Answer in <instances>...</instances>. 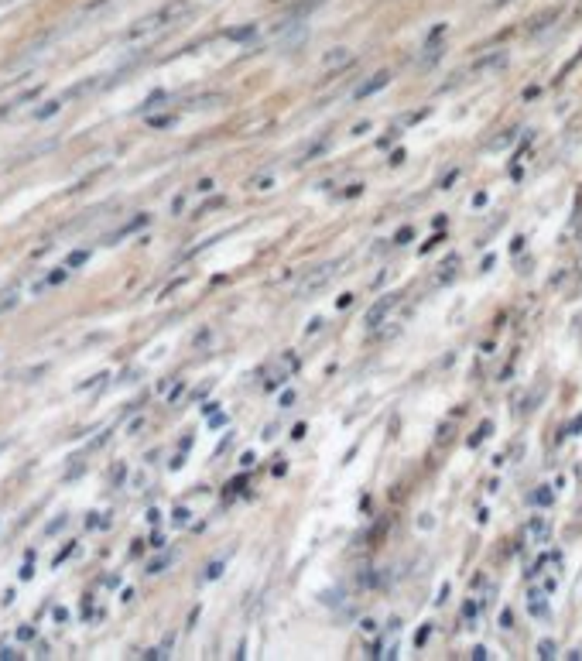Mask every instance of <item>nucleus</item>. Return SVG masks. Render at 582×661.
<instances>
[{"label":"nucleus","mask_w":582,"mask_h":661,"mask_svg":"<svg viewBox=\"0 0 582 661\" xmlns=\"http://www.w3.org/2000/svg\"><path fill=\"white\" fill-rule=\"evenodd\" d=\"M470 658H473V661H483V658H490V655H486V648H483V644H477V648L470 651Z\"/></svg>","instance_id":"33"},{"label":"nucleus","mask_w":582,"mask_h":661,"mask_svg":"<svg viewBox=\"0 0 582 661\" xmlns=\"http://www.w3.org/2000/svg\"><path fill=\"white\" fill-rule=\"evenodd\" d=\"M322 326H325L322 319H312V322H309V329H305V340H312V336H318V333H322Z\"/></svg>","instance_id":"29"},{"label":"nucleus","mask_w":582,"mask_h":661,"mask_svg":"<svg viewBox=\"0 0 582 661\" xmlns=\"http://www.w3.org/2000/svg\"><path fill=\"white\" fill-rule=\"evenodd\" d=\"M514 624V617H510V610H503L500 613V627H510Z\"/></svg>","instance_id":"42"},{"label":"nucleus","mask_w":582,"mask_h":661,"mask_svg":"<svg viewBox=\"0 0 582 661\" xmlns=\"http://www.w3.org/2000/svg\"><path fill=\"white\" fill-rule=\"evenodd\" d=\"M346 62H353V52H349V49H332V52L322 58L325 69H343Z\"/></svg>","instance_id":"10"},{"label":"nucleus","mask_w":582,"mask_h":661,"mask_svg":"<svg viewBox=\"0 0 582 661\" xmlns=\"http://www.w3.org/2000/svg\"><path fill=\"white\" fill-rule=\"evenodd\" d=\"M271 186H274V179H271V175H264V179H257V182H254V188H261V192H267Z\"/></svg>","instance_id":"36"},{"label":"nucleus","mask_w":582,"mask_h":661,"mask_svg":"<svg viewBox=\"0 0 582 661\" xmlns=\"http://www.w3.org/2000/svg\"><path fill=\"white\" fill-rule=\"evenodd\" d=\"M148 223H151V216H148V212H137V216H134L131 223H124V226H120L117 233H110V237H106V243H117V240L131 237V233H137V230H144Z\"/></svg>","instance_id":"7"},{"label":"nucleus","mask_w":582,"mask_h":661,"mask_svg":"<svg viewBox=\"0 0 582 661\" xmlns=\"http://www.w3.org/2000/svg\"><path fill=\"white\" fill-rule=\"evenodd\" d=\"M442 52H446V49H442L439 41H425V52H422V58H418L415 65H418V69H428L432 62H439V58H442Z\"/></svg>","instance_id":"9"},{"label":"nucleus","mask_w":582,"mask_h":661,"mask_svg":"<svg viewBox=\"0 0 582 661\" xmlns=\"http://www.w3.org/2000/svg\"><path fill=\"white\" fill-rule=\"evenodd\" d=\"M394 141H397V131H391V134H387V137H380V141H377V144H380V148H391V144H394Z\"/></svg>","instance_id":"38"},{"label":"nucleus","mask_w":582,"mask_h":661,"mask_svg":"<svg viewBox=\"0 0 582 661\" xmlns=\"http://www.w3.org/2000/svg\"><path fill=\"white\" fill-rule=\"evenodd\" d=\"M514 137H517L514 131H510V134H503V137H497V141H490V148H493V151H503V148H507V144H510Z\"/></svg>","instance_id":"27"},{"label":"nucleus","mask_w":582,"mask_h":661,"mask_svg":"<svg viewBox=\"0 0 582 661\" xmlns=\"http://www.w3.org/2000/svg\"><path fill=\"white\" fill-rule=\"evenodd\" d=\"M397 302H401V295H394V291H391V295H384L380 302H373L370 312L363 316V326H367V329H377V326H380V322H384V319L397 309Z\"/></svg>","instance_id":"3"},{"label":"nucleus","mask_w":582,"mask_h":661,"mask_svg":"<svg viewBox=\"0 0 582 661\" xmlns=\"http://www.w3.org/2000/svg\"><path fill=\"white\" fill-rule=\"evenodd\" d=\"M490 428H493L490 422H483V425H479V428H477V435H470V449H477L479 442H483V439L490 435Z\"/></svg>","instance_id":"21"},{"label":"nucleus","mask_w":582,"mask_h":661,"mask_svg":"<svg viewBox=\"0 0 582 661\" xmlns=\"http://www.w3.org/2000/svg\"><path fill=\"white\" fill-rule=\"evenodd\" d=\"M254 34H257V25H240V27L223 31V38H226V41H250Z\"/></svg>","instance_id":"11"},{"label":"nucleus","mask_w":582,"mask_h":661,"mask_svg":"<svg viewBox=\"0 0 582 661\" xmlns=\"http://www.w3.org/2000/svg\"><path fill=\"white\" fill-rule=\"evenodd\" d=\"M415 237V230L411 226H404V230H397V237H394V247H401V243H408V240Z\"/></svg>","instance_id":"30"},{"label":"nucleus","mask_w":582,"mask_h":661,"mask_svg":"<svg viewBox=\"0 0 582 661\" xmlns=\"http://www.w3.org/2000/svg\"><path fill=\"white\" fill-rule=\"evenodd\" d=\"M226 103V93H202V96H192L188 100V110H212V106Z\"/></svg>","instance_id":"8"},{"label":"nucleus","mask_w":582,"mask_h":661,"mask_svg":"<svg viewBox=\"0 0 582 661\" xmlns=\"http://www.w3.org/2000/svg\"><path fill=\"white\" fill-rule=\"evenodd\" d=\"M541 397H545V387H534V391L524 397V404H521V408H524V411H534V404H538Z\"/></svg>","instance_id":"23"},{"label":"nucleus","mask_w":582,"mask_h":661,"mask_svg":"<svg viewBox=\"0 0 582 661\" xmlns=\"http://www.w3.org/2000/svg\"><path fill=\"white\" fill-rule=\"evenodd\" d=\"M182 391H186V384H182V380H179V384H175V387H172V391H168V404H175V401H179V397H182Z\"/></svg>","instance_id":"32"},{"label":"nucleus","mask_w":582,"mask_h":661,"mask_svg":"<svg viewBox=\"0 0 582 661\" xmlns=\"http://www.w3.org/2000/svg\"><path fill=\"white\" fill-rule=\"evenodd\" d=\"M387 82H391V72H373L370 79H367V82H360V86L353 89V96H356V100H367V96H373L377 89H384Z\"/></svg>","instance_id":"5"},{"label":"nucleus","mask_w":582,"mask_h":661,"mask_svg":"<svg viewBox=\"0 0 582 661\" xmlns=\"http://www.w3.org/2000/svg\"><path fill=\"white\" fill-rule=\"evenodd\" d=\"M110 476H113V483H120V480H124V466H113V473Z\"/></svg>","instance_id":"46"},{"label":"nucleus","mask_w":582,"mask_h":661,"mask_svg":"<svg viewBox=\"0 0 582 661\" xmlns=\"http://www.w3.org/2000/svg\"><path fill=\"white\" fill-rule=\"evenodd\" d=\"M579 243H582V226H579Z\"/></svg>","instance_id":"47"},{"label":"nucleus","mask_w":582,"mask_h":661,"mask_svg":"<svg viewBox=\"0 0 582 661\" xmlns=\"http://www.w3.org/2000/svg\"><path fill=\"white\" fill-rule=\"evenodd\" d=\"M503 65H507V52L479 55L477 62L470 65V76H479V72H490V69H503Z\"/></svg>","instance_id":"4"},{"label":"nucleus","mask_w":582,"mask_h":661,"mask_svg":"<svg viewBox=\"0 0 582 661\" xmlns=\"http://www.w3.org/2000/svg\"><path fill=\"white\" fill-rule=\"evenodd\" d=\"M524 531H528L531 541H548V538H552V518H541V514H534Z\"/></svg>","instance_id":"6"},{"label":"nucleus","mask_w":582,"mask_h":661,"mask_svg":"<svg viewBox=\"0 0 582 661\" xmlns=\"http://www.w3.org/2000/svg\"><path fill=\"white\" fill-rule=\"evenodd\" d=\"M531 613H534V617H548V603H545V589H531Z\"/></svg>","instance_id":"12"},{"label":"nucleus","mask_w":582,"mask_h":661,"mask_svg":"<svg viewBox=\"0 0 582 661\" xmlns=\"http://www.w3.org/2000/svg\"><path fill=\"white\" fill-rule=\"evenodd\" d=\"M343 195H346V199H356V195H363V182H353V186H346Z\"/></svg>","instance_id":"31"},{"label":"nucleus","mask_w":582,"mask_h":661,"mask_svg":"<svg viewBox=\"0 0 582 661\" xmlns=\"http://www.w3.org/2000/svg\"><path fill=\"white\" fill-rule=\"evenodd\" d=\"M305 432H309L305 425H295V432H291V439H305Z\"/></svg>","instance_id":"43"},{"label":"nucleus","mask_w":582,"mask_h":661,"mask_svg":"<svg viewBox=\"0 0 582 661\" xmlns=\"http://www.w3.org/2000/svg\"><path fill=\"white\" fill-rule=\"evenodd\" d=\"M58 110H62V103H58V100H52V103H45V106H38V110H34V120H45V117H55Z\"/></svg>","instance_id":"19"},{"label":"nucleus","mask_w":582,"mask_h":661,"mask_svg":"<svg viewBox=\"0 0 582 661\" xmlns=\"http://www.w3.org/2000/svg\"><path fill=\"white\" fill-rule=\"evenodd\" d=\"M186 14H192V4H188V0H172V4L158 7L155 14H148V18H141L137 25L127 27L124 41H141V38H148V34H158L164 27H172L175 21H182Z\"/></svg>","instance_id":"1"},{"label":"nucleus","mask_w":582,"mask_h":661,"mask_svg":"<svg viewBox=\"0 0 582 661\" xmlns=\"http://www.w3.org/2000/svg\"><path fill=\"white\" fill-rule=\"evenodd\" d=\"M86 261H89V250H76V254H69V261H65V267H72V271H76V267H82Z\"/></svg>","instance_id":"22"},{"label":"nucleus","mask_w":582,"mask_h":661,"mask_svg":"<svg viewBox=\"0 0 582 661\" xmlns=\"http://www.w3.org/2000/svg\"><path fill=\"white\" fill-rule=\"evenodd\" d=\"M360 631H363V634H373V631H377V624H373L370 617H363V620H360Z\"/></svg>","instance_id":"35"},{"label":"nucleus","mask_w":582,"mask_h":661,"mask_svg":"<svg viewBox=\"0 0 582 661\" xmlns=\"http://www.w3.org/2000/svg\"><path fill=\"white\" fill-rule=\"evenodd\" d=\"M455 267H459V254H449V257H446V264L439 267V281H449L452 274H455Z\"/></svg>","instance_id":"13"},{"label":"nucleus","mask_w":582,"mask_h":661,"mask_svg":"<svg viewBox=\"0 0 582 661\" xmlns=\"http://www.w3.org/2000/svg\"><path fill=\"white\" fill-rule=\"evenodd\" d=\"M336 274H340V261H329V264H318V267H312V271H305V278H302V285H298V298L318 295Z\"/></svg>","instance_id":"2"},{"label":"nucleus","mask_w":582,"mask_h":661,"mask_svg":"<svg viewBox=\"0 0 582 661\" xmlns=\"http://www.w3.org/2000/svg\"><path fill=\"white\" fill-rule=\"evenodd\" d=\"M172 558H175V556H161V558H155V562L148 565V576H158V572H164V569L172 565Z\"/></svg>","instance_id":"20"},{"label":"nucleus","mask_w":582,"mask_h":661,"mask_svg":"<svg viewBox=\"0 0 582 661\" xmlns=\"http://www.w3.org/2000/svg\"><path fill=\"white\" fill-rule=\"evenodd\" d=\"M223 569H226V562H223V558H216V562H209V565H206V572H202V582L219 579V576H223Z\"/></svg>","instance_id":"15"},{"label":"nucleus","mask_w":582,"mask_h":661,"mask_svg":"<svg viewBox=\"0 0 582 661\" xmlns=\"http://www.w3.org/2000/svg\"><path fill=\"white\" fill-rule=\"evenodd\" d=\"M442 34H446V25H435L432 27V34H428V41H439Z\"/></svg>","instance_id":"37"},{"label":"nucleus","mask_w":582,"mask_h":661,"mask_svg":"<svg viewBox=\"0 0 582 661\" xmlns=\"http://www.w3.org/2000/svg\"><path fill=\"white\" fill-rule=\"evenodd\" d=\"M18 637H21V641H31V637H34V631H31V627H21V631H18Z\"/></svg>","instance_id":"45"},{"label":"nucleus","mask_w":582,"mask_h":661,"mask_svg":"<svg viewBox=\"0 0 582 661\" xmlns=\"http://www.w3.org/2000/svg\"><path fill=\"white\" fill-rule=\"evenodd\" d=\"M148 124H151V127H158V131H161V127H175V117H151Z\"/></svg>","instance_id":"28"},{"label":"nucleus","mask_w":582,"mask_h":661,"mask_svg":"<svg viewBox=\"0 0 582 661\" xmlns=\"http://www.w3.org/2000/svg\"><path fill=\"white\" fill-rule=\"evenodd\" d=\"M69 271H72V267H55V271L45 278V281H41V285H38V288H45V285H62V281L69 278Z\"/></svg>","instance_id":"18"},{"label":"nucleus","mask_w":582,"mask_h":661,"mask_svg":"<svg viewBox=\"0 0 582 661\" xmlns=\"http://www.w3.org/2000/svg\"><path fill=\"white\" fill-rule=\"evenodd\" d=\"M555 655H558V644L552 637H541L538 641V658H555Z\"/></svg>","instance_id":"14"},{"label":"nucleus","mask_w":582,"mask_h":661,"mask_svg":"<svg viewBox=\"0 0 582 661\" xmlns=\"http://www.w3.org/2000/svg\"><path fill=\"white\" fill-rule=\"evenodd\" d=\"M195 192H202V195H206V192H212V179H202V182L195 186Z\"/></svg>","instance_id":"39"},{"label":"nucleus","mask_w":582,"mask_h":661,"mask_svg":"<svg viewBox=\"0 0 582 661\" xmlns=\"http://www.w3.org/2000/svg\"><path fill=\"white\" fill-rule=\"evenodd\" d=\"M172 525H175V528H186V525H188V511H186V507H175V514H172Z\"/></svg>","instance_id":"26"},{"label":"nucleus","mask_w":582,"mask_h":661,"mask_svg":"<svg viewBox=\"0 0 582 661\" xmlns=\"http://www.w3.org/2000/svg\"><path fill=\"white\" fill-rule=\"evenodd\" d=\"M18 298H21V295H18V288L4 291V295H0V316H4V312H11V309L18 305Z\"/></svg>","instance_id":"17"},{"label":"nucleus","mask_w":582,"mask_h":661,"mask_svg":"<svg viewBox=\"0 0 582 661\" xmlns=\"http://www.w3.org/2000/svg\"><path fill=\"white\" fill-rule=\"evenodd\" d=\"M555 18H558V11H545L541 18H534V21H531V31H538V27H545V25H548V21H555Z\"/></svg>","instance_id":"25"},{"label":"nucleus","mask_w":582,"mask_h":661,"mask_svg":"<svg viewBox=\"0 0 582 661\" xmlns=\"http://www.w3.org/2000/svg\"><path fill=\"white\" fill-rule=\"evenodd\" d=\"M531 501L538 503V507H548V503L555 501V494H552V487H538V490L531 494Z\"/></svg>","instance_id":"16"},{"label":"nucleus","mask_w":582,"mask_h":661,"mask_svg":"<svg viewBox=\"0 0 582 661\" xmlns=\"http://www.w3.org/2000/svg\"><path fill=\"white\" fill-rule=\"evenodd\" d=\"M0 658H4V661H11V658H21V655H18L14 648H4V651H0Z\"/></svg>","instance_id":"41"},{"label":"nucleus","mask_w":582,"mask_h":661,"mask_svg":"<svg viewBox=\"0 0 582 661\" xmlns=\"http://www.w3.org/2000/svg\"><path fill=\"white\" fill-rule=\"evenodd\" d=\"M285 470H288V466H285V459H278V463H274V476H285Z\"/></svg>","instance_id":"44"},{"label":"nucleus","mask_w":582,"mask_h":661,"mask_svg":"<svg viewBox=\"0 0 582 661\" xmlns=\"http://www.w3.org/2000/svg\"><path fill=\"white\" fill-rule=\"evenodd\" d=\"M477 613H479L477 600H470V603H466V607H463V620H466V624H470V627H473V624H477Z\"/></svg>","instance_id":"24"},{"label":"nucleus","mask_w":582,"mask_h":661,"mask_svg":"<svg viewBox=\"0 0 582 661\" xmlns=\"http://www.w3.org/2000/svg\"><path fill=\"white\" fill-rule=\"evenodd\" d=\"M278 404H281V408H291V404H295V391H285V394L278 397Z\"/></svg>","instance_id":"34"},{"label":"nucleus","mask_w":582,"mask_h":661,"mask_svg":"<svg viewBox=\"0 0 582 661\" xmlns=\"http://www.w3.org/2000/svg\"><path fill=\"white\" fill-rule=\"evenodd\" d=\"M353 298H356V295H349V291H346V295H340V309H349V305H353Z\"/></svg>","instance_id":"40"}]
</instances>
